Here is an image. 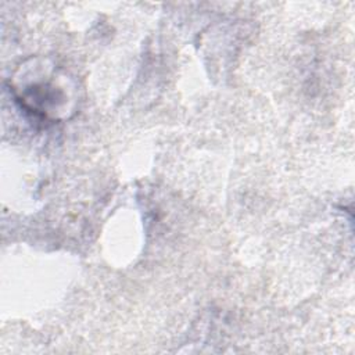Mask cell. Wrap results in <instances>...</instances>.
Returning a JSON list of instances; mask_svg holds the SVG:
<instances>
[{
  "mask_svg": "<svg viewBox=\"0 0 355 355\" xmlns=\"http://www.w3.org/2000/svg\"><path fill=\"white\" fill-rule=\"evenodd\" d=\"M37 73L40 79L29 80L21 89H17L19 92L18 100L25 108L42 116L62 112L61 105L67 98L64 94V87L51 80V78H54L51 71L44 69V76H40V71H37Z\"/></svg>",
  "mask_w": 355,
  "mask_h": 355,
  "instance_id": "cell-1",
  "label": "cell"
}]
</instances>
